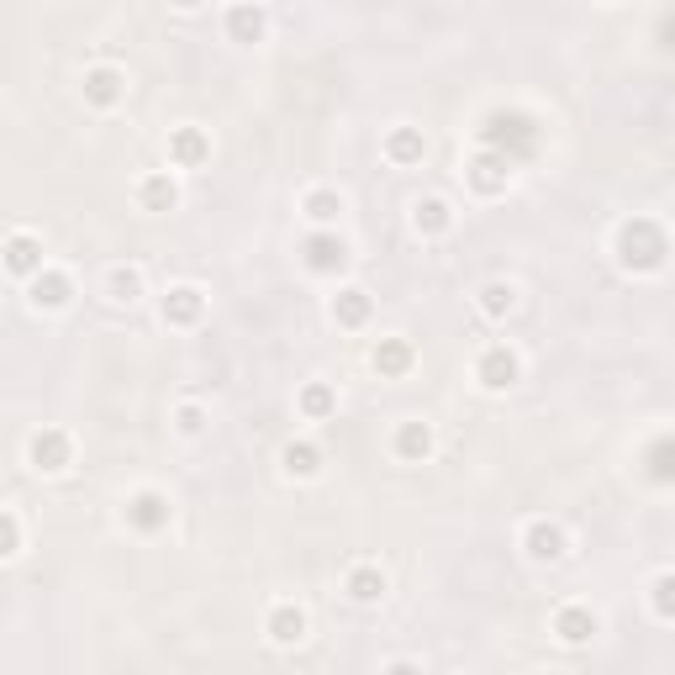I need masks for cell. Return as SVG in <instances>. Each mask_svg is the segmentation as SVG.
Wrapping results in <instances>:
<instances>
[{
    "label": "cell",
    "mask_w": 675,
    "mask_h": 675,
    "mask_svg": "<svg viewBox=\"0 0 675 675\" xmlns=\"http://www.w3.org/2000/svg\"><path fill=\"white\" fill-rule=\"evenodd\" d=\"M665 254H671V243H665V228L654 217H633V222L617 228V265L622 269L649 275V269L665 265Z\"/></svg>",
    "instance_id": "6da1fadb"
},
{
    "label": "cell",
    "mask_w": 675,
    "mask_h": 675,
    "mask_svg": "<svg viewBox=\"0 0 675 675\" xmlns=\"http://www.w3.org/2000/svg\"><path fill=\"white\" fill-rule=\"evenodd\" d=\"M69 459H74V439L63 433V428H37L27 439V465L43 475H59L69 470Z\"/></svg>",
    "instance_id": "7a4b0ae2"
},
{
    "label": "cell",
    "mask_w": 675,
    "mask_h": 675,
    "mask_svg": "<svg viewBox=\"0 0 675 675\" xmlns=\"http://www.w3.org/2000/svg\"><path fill=\"white\" fill-rule=\"evenodd\" d=\"M517 375H523V359L507 349V344H491V349L475 359V381L486 385V391H512Z\"/></svg>",
    "instance_id": "3957f363"
},
{
    "label": "cell",
    "mask_w": 675,
    "mask_h": 675,
    "mask_svg": "<svg viewBox=\"0 0 675 675\" xmlns=\"http://www.w3.org/2000/svg\"><path fill=\"white\" fill-rule=\"evenodd\" d=\"M465 179H470L480 196H501V190L512 185V159L497 153V148H480L470 164H465Z\"/></svg>",
    "instance_id": "277c9868"
},
{
    "label": "cell",
    "mask_w": 675,
    "mask_h": 675,
    "mask_svg": "<svg viewBox=\"0 0 675 675\" xmlns=\"http://www.w3.org/2000/svg\"><path fill=\"white\" fill-rule=\"evenodd\" d=\"M27 301L37 306V312H63V306L74 301V280H69L63 269H48V265H43L27 280Z\"/></svg>",
    "instance_id": "5b68a950"
},
{
    "label": "cell",
    "mask_w": 675,
    "mask_h": 675,
    "mask_svg": "<svg viewBox=\"0 0 675 675\" xmlns=\"http://www.w3.org/2000/svg\"><path fill=\"white\" fill-rule=\"evenodd\" d=\"M306 269L312 275H338V269H349V243L338 233H327V228H317V233L306 237Z\"/></svg>",
    "instance_id": "8992f818"
},
{
    "label": "cell",
    "mask_w": 675,
    "mask_h": 675,
    "mask_svg": "<svg viewBox=\"0 0 675 675\" xmlns=\"http://www.w3.org/2000/svg\"><path fill=\"white\" fill-rule=\"evenodd\" d=\"M0 269L5 275H16V280H32L37 269H43V243L32 233H11L0 243Z\"/></svg>",
    "instance_id": "52a82bcc"
},
{
    "label": "cell",
    "mask_w": 675,
    "mask_h": 675,
    "mask_svg": "<svg viewBox=\"0 0 675 675\" xmlns=\"http://www.w3.org/2000/svg\"><path fill=\"white\" fill-rule=\"evenodd\" d=\"M523 549H528V559H538V565H555V559H565L570 538H565V528H559V523L538 517V523H528V528H523Z\"/></svg>",
    "instance_id": "ba28073f"
},
{
    "label": "cell",
    "mask_w": 675,
    "mask_h": 675,
    "mask_svg": "<svg viewBox=\"0 0 675 675\" xmlns=\"http://www.w3.org/2000/svg\"><path fill=\"white\" fill-rule=\"evenodd\" d=\"M201 317H206L201 286H175V291H164V323L170 327H196Z\"/></svg>",
    "instance_id": "9c48e42d"
},
{
    "label": "cell",
    "mask_w": 675,
    "mask_h": 675,
    "mask_svg": "<svg viewBox=\"0 0 675 675\" xmlns=\"http://www.w3.org/2000/svg\"><path fill=\"white\" fill-rule=\"evenodd\" d=\"M211 159V138H206L201 127H175L170 132V164L175 170H196Z\"/></svg>",
    "instance_id": "30bf717a"
},
{
    "label": "cell",
    "mask_w": 675,
    "mask_h": 675,
    "mask_svg": "<svg viewBox=\"0 0 675 675\" xmlns=\"http://www.w3.org/2000/svg\"><path fill=\"white\" fill-rule=\"evenodd\" d=\"M127 523H132L138 533L170 528V497H159V491H138V497L127 501Z\"/></svg>",
    "instance_id": "8fae6325"
},
{
    "label": "cell",
    "mask_w": 675,
    "mask_h": 675,
    "mask_svg": "<svg viewBox=\"0 0 675 675\" xmlns=\"http://www.w3.org/2000/svg\"><path fill=\"white\" fill-rule=\"evenodd\" d=\"M596 613L591 607H581V602H570V607H559L555 613V633H559V644H591L596 639Z\"/></svg>",
    "instance_id": "7c38bea8"
},
{
    "label": "cell",
    "mask_w": 675,
    "mask_h": 675,
    "mask_svg": "<svg viewBox=\"0 0 675 675\" xmlns=\"http://www.w3.org/2000/svg\"><path fill=\"white\" fill-rule=\"evenodd\" d=\"M265 32H269L265 5L243 0V5H233V11H228V37H233V43H265Z\"/></svg>",
    "instance_id": "4fadbf2b"
},
{
    "label": "cell",
    "mask_w": 675,
    "mask_h": 675,
    "mask_svg": "<svg viewBox=\"0 0 675 675\" xmlns=\"http://www.w3.org/2000/svg\"><path fill=\"white\" fill-rule=\"evenodd\" d=\"M121 95H127V74H121V69L101 63V69H90L85 74V101L90 106H117Z\"/></svg>",
    "instance_id": "5bb4252c"
},
{
    "label": "cell",
    "mask_w": 675,
    "mask_h": 675,
    "mask_svg": "<svg viewBox=\"0 0 675 675\" xmlns=\"http://www.w3.org/2000/svg\"><path fill=\"white\" fill-rule=\"evenodd\" d=\"M411 228H417L422 237H443L449 228H454V211H449L443 196H422V201L411 206Z\"/></svg>",
    "instance_id": "9a60e30c"
},
{
    "label": "cell",
    "mask_w": 675,
    "mask_h": 675,
    "mask_svg": "<svg viewBox=\"0 0 675 675\" xmlns=\"http://www.w3.org/2000/svg\"><path fill=\"white\" fill-rule=\"evenodd\" d=\"M422 153H428V138H422V127H391V138H385V159L391 164H422Z\"/></svg>",
    "instance_id": "2e32d148"
},
{
    "label": "cell",
    "mask_w": 675,
    "mask_h": 675,
    "mask_svg": "<svg viewBox=\"0 0 675 675\" xmlns=\"http://www.w3.org/2000/svg\"><path fill=\"white\" fill-rule=\"evenodd\" d=\"M265 628H269L275 644H301V639H306V613H301L295 602H280V607L269 613Z\"/></svg>",
    "instance_id": "e0dca14e"
},
{
    "label": "cell",
    "mask_w": 675,
    "mask_h": 675,
    "mask_svg": "<svg viewBox=\"0 0 675 675\" xmlns=\"http://www.w3.org/2000/svg\"><path fill=\"white\" fill-rule=\"evenodd\" d=\"M344 591H349L359 607H370V602H381V596H385V570H381V565H353L349 581H344Z\"/></svg>",
    "instance_id": "ac0fdd59"
},
{
    "label": "cell",
    "mask_w": 675,
    "mask_h": 675,
    "mask_svg": "<svg viewBox=\"0 0 675 675\" xmlns=\"http://www.w3.org/2000/svg\"><path fill=\"white\" fill-rule=\"evenodd\" d=\"M333 323H338V327H364V323H370V291L349 286V291L333 295Z\"/></svg>",
    "instance_id": "d6986e66"
},
{
    "label": "cell",
    "mask_w": 675,
    "mask_h": 675,
    "mask_svg": "<svg viewBox=\"0 0 675 675\" xmlns=\"http://www.w3.org/2000/svg\"><path fill=\"white\" fill-rule=\"evenodd\" d=\"M138 201H143V211H175L179 206L175 175H148L143 185H138Z\"/></svg>",
    "instance_id": "ffe728a7"
},
{
    "label": "cell",
    "mask_w": 675,
    "mask_h": 675,
    "mask_svg": "<svg viewBox=\"0 0 675 675\" xmlns=\"http://www.w3.org/2000/svg\"><path fill=\"white\" fill-rule=\"evenodd\" d=\"M375 370H381L385 381L407 375L411 370V344L407 338H381V344H375Z\"/></svg>",
    "instance_id": "44dd1931"
},
{
    "label": "cell",
    "mask_w": 675,
    "mask_h": 675,
    "mask_svg": "<svg viewBox=\"0 0 675 675\" xmlns=\"http://www.w3.org/2000/svg\"><path fill=\"white\" fill-rule=\"evenodd\" d=\"M396 454L411 459V465L428 459V454H433V428H428V422H401V428H396Z\"/></svg>",
    "instance_id": "7402d4cb"
},
{
    "label": "cell",
    "mask_w": 675,
    "mask_h": 675,
    "mask_svg": "<svg viewBox=\"0 0 675 675\" xmlns=\"http://www.w3.org/2000/svg\"><path fill=\"white\" fill-rule=\"evenodd\" d=\"M512 306H517V286H512V280H491V286H480V317L501 323Z\"/></svg>",
    "instance_id": "603a6c76"
},
{
    "label": "cell",
    "mask_w": 675,
    "mask_h": 675,
    "mask_svg": "<svg viewBox=\"0 0 675 675\" xmlns=\"http://www.w3.org/2000/svg\"><path fill=\"white\" fill-rule=\"evenodd\" d=\"M295 407H301V417L323 422V417H333V411H338V391H333L327 381H312L306 391H301V401H295Z\"/></svg>",
    "instance_id": "cb8c5ba5"
},
{
    "label": "cell",
    "mask_w": 675,
    "mask_h": 675,
    "mask_svg": "<svg viewBox=\"0 0 675 675\" xmlns=\"http://www.w3.org/2000/svg\"><path fill=\"white\" fill-rule=\"evenodd\" d=\"M280 459H286V475H301V480H312V475L323 470V449H317V443H286V454H280Z\"/></svg>",
    "instance_id": "d4e9b609"
},
{
    "label": "cell",
    "mask_w": 675,
    "mask_h": 675,
    "mask_svg": "<svg viewBox=\"0 0 675 675\" xmlns=\"http://www.w3.org/2000/svg\"><path fill=\"white\" fill-rule=\"evenodd\" d=\"M106 295H112L117 306H132V301L143 295V275H138L132 265H117L112 275H106Z\"/></svg>",
    "instance_id": "484cf974"
},
{
    "label": "cell",
    "mask_w": 675,
    "mask_h": 675,
    "mask_svg": "<svg viewBox=\"0 0 675 675\" xmlns=\"http://www.w3.org/2000/svg\"><path fill=\"white\" fill-rule=\"evenodd\" d=\"M301 211H306L317 228H333V222L344 217V196H338V190H312V196L301 201Z\"/></svg>",
    "instance_id": "4316f807"
},
{
    "label": "cell",
    "mask_w": 675,
    "mask_h": 675,
    "mask_svg": "<svg viewBox=\"0 0 675 675\" xmlns=\"http://www.w3.org/2000/svg\"><path fill=\"white\" fill-rule=\"evenodd\" d=\"M16 549H22V523H16V512L0 507V559H11Z\"/></svg>",
    "instance_id": "83f0119b"
},
{
    "label": "cell",
    "mask_w": 675,
    "mask_h": 675,
    "mask_svg": "<svg viewBox=\"0 0 675 675\" xmlns=\"http://www.w3.org/2000/svg\"><path fill=\"white\" fill-rule=\"evenodd\" d=\"M671 591H675L671 575H660V581H654V617H660V622H671V617H675V596H671Z\"/></svg>",
    "instance_id": "f1b7e54d"
},
{
    "label": "cell",
    "mask_w": 675,
    "mask_h": 675,
    "mask_svg": "<svg viewBox=\"0 0 675 675\" xmlns=\"http://www.w3.org/2000/svg\"><path fill=\"white\" fill-rule=\"evenodd\" d=\"M175 422H179V433H185V439H201L206 411H201V407H179V411H175Z\"/></svg>",
    "instance_id": "f546056e"
},
{
    "label": "cell",
    "mask_w": 675,
    "mask_h": 675,
    "mask_svg": "<svg viewBox=\"0 0 675 675\" xmlns=\"http://www.w3.org/2000/svg\"><path fill=\"white\" fill-rule=\"evenodd\" d=\"M665 454H671V443L660 439V443H654V454H649V459H654V465H649V475H654V480H671V465H665Z\"/></svg>",
    "instance_id": "4dcf8cb0"
},
{
    "label": "cell",
    "mask_w": 675,
    "mask_h": 675,
    "mask_svg": "<svg viewBox=\"0 0 675 675\" xmlns=\"http://www.w3.org/2000/svg\"><path fill=\"white\" fill-rule=\"evenodd\" d=\"M179 11H196V5H201V0H175Z\"/></svg>",
    "instance_id": "1f68e13d"
}]
</instances>
